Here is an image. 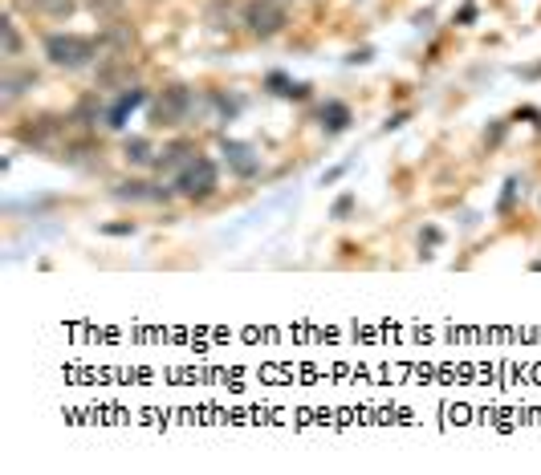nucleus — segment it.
<instances>
[{
    "label": "nucleus",
    "mask_w": 541,
    "mask_h": 475,
    "mask_svg": "<svg viewBox=\"0 0 541 475\" xmlns=\"http://www.w3.org/2000/svg\"><path fill=\"white\" fill-rule=\"evenodd\" d=\"M98 53H102V45H98L94 37H78V33L45 37V57H49L57 70H86Z\"/></svg>",
    "instance_id": "obj_1"
},
{
    "label": "nucleus",
    "mask_w": 541,
    "mask_h": 475,
    "mask_svg": "<svg viewBox=\"0 0 541 475\" xmlns=\"http://www.w3.org/2000/svg\"><path fill=\"white\" fill-rule=\"evenodd\" d=\"M192 115H195V89L187 86H167L151 106L155 126H184Z\"/></svg>",
    "instance_id": "obj_2"
},
{
    "label": "nucleus",
    "mask_w": 541,
    "mask_h": 475,
    "mask_svg": "<svg viewBox=\"0 0 541 475\" xmlns=\"http://www.w3.org/2000/svg\"><path fill=\"white\" fill-rule=\"evenodd\" d=\"M176 191L187 195V199H208L216 191V163L204 155H195L184 171L176 175Z\"/></svg>",
    "instance_id": "obj_3"
},
{
    "label": "nucleus",
    "mask_w": 541,
    "mask_h": 475,
    "mask_svg": "<svg viewBox=\"0 0 541 475\" xmlns=\"http://www.w3.org/2000/svg\"><path fill=\"white\" fill-rule=\"evenodd\" d=\"M240 21H245V29H249L253 37L269 41V37H277L285 29V9L277 0H249L245 13H240Z\"/></svg>",
    "instance_id": "obj_4"
},
{
    "label": "nucleus",
    "mask_w": 541,
    "mask_h": 475,
    "mask_svg": "<svg viewBox=\"0 0 541 475\" xmlns=\"http://www.w3.org/2000/svg\"><path fill=\"white\" fill-rule=\"evenodd\" d=\"M98 45H102V57H126V53H131V45H134V29L123 25V21H115V25L102 29Z\"/></svg>",
    "instance_id": "obj_5"
},
{
    "label": "nucleus",
    "mask_w": 541,
    "mask_h": 475,
    "mask_svg": "<svg viewBox=\"0 0 541 475\" xmlns=\"http://www.w3.org/2000/svg\"><path fill=\"white\" fill-rule=\"evenodd\" d=\"M192 158H195V147L179 139V142H171V147H163L159 155H155V171H163V175H179Z\"/></svg>",
    "instance_id": "obj_6"
},
{
    "label": "nucleus",
    "mask_w": 541,
    "mask_h": 475,
    "mask_svg": "<svg viewBox=\"0 0 541 475\" xmlns=\"http://www.w3.org/2000/svg\"><path fill=\"white\" fill-rule=\"evenodd\" d=\"M224 158H228V167L236 171L240 179H249V175H257V171H261V158L253 155V147H245V142L224 139Z\"/></svg>",
    "instance_id": "obj_7"
},
{
    "label": "nucleus",
    "mask_w": 541,
    "mask_h": 475,
    "mask_svg": "<svg viewBox=\"0 0 541 475\" xmlns=\"http://www.w3.org/2000/svg\"><path fill=\"white\" fill-rule=\"evenodd\" d=\"M115 199H126V203H167L171 191H167V187H159V183H118Z\"/></svg>",
    "instance_id": "obj_8"
},
{
    "label": "nucleus",
    "mask_w": 541,
    "mask_h": 475,
    "mask_svg": "<svg viewBox=\"0 0 541 475\" xmlns=\"http://www.w3.org/2000/svg\"><path fill=\"white\" fill-rule=\"evenodd\" d=\"M204 21L216 29V33H228V29L245 25V21H236V9H232L228 0H212V4L204 9Z\"/></svg>",
    "instance_id": "obj_9"
},
{
    "label": "nucleus",
    "mask_w": 541,
    "mask_h": 475,
    "mask_svg": "<svg viewBox=\"0 0 541 475\" xmlns=\"http://www.w3.org/2000/svg\"><path fill=\"white\" fill-rule=\"evenodd\" d=\"M139 102H142V89H131V86H126L123 94H118V102L107 110V126H110V131H118V126L126 123V115H131Z\"/></svg>",
    "instance_id": "obj_10"
},
{
    "label": "nucleus",
    "mask_w": 541,
    "mask_h": 475,
    "mask_svg": "<svg viewBox=\"0 0 541 475\" xmlns=\"http://www.w3.org/2000/svg\"><path fill=\"white\" fill-rule=\"evenodd\" d=\"M54 134H57V123H54V118H37L33 126H21L17 139H21V142H33V147H45V142L54 139Z\"/></svg>",
    "instance_id": "obj_11"
},
{
    "label": "nucleus",
    "mask_w": 541,
    "mask_h": 475,
    "mask_svg": "<svg viewBox=\"0 0 541 475\" xmlns=\"http://www.w3.org/2000/svg\"><path fill=\"white\" fill-rule=\"evenodd\" d=\"M322 126H326L330 134L347 131V126H350V106L347 102H326V106H322Z\"/></svg>",
    "instance_id": "obj_12"
},
{
    "label": "nucleus",
    "mask_w": 541,
    "mask_h": 475,
    "mask_svg": "<svg viewBox=\"0 0 541 475\" xmlns=\"http://www.w3.org/2000/svg\"><path fill=\"white\" fill-rule=\"evenodd\" d=\"M123 155H126V163H134V167H155V147H151V139H126Z\"/></svg>",
    "instance_id": "obj_13"
},
{
    "label": "nucleus",
    "mask_w": 541,
    "mask_h": 475,
    "mask_svg": "<svg viewBox=\"0 0 541 475\" xmlns=\"http://www.w3.org/2000/svg\"><path fill=\"white\" fill-rule=\"evenodd\" d=\"M269 89H273V94H281V98H297V102H302V98H310V86H305V81H289L285 73H269Z\"/></svg>",
    "instance_id": "obj_14"
},
{
    "label": "nucleus",
    "mask_w": 541,
    "mask_h": 475,
    "mask_svg": "<svg viewBox=\"0 0 541 475\" xmlns=\"http://www.w3.org/2000/svg\"><path fill=\"white\" fill-rule=\"evenodd\" d=\"M37 73L21 70V73H4V81H0V89H4V102H13L17 94H25V86H33Z\"/></svg>",
    "instance_id": "obj_15"
},
{
    "label": "nucleus",
    "mask_w": 541,
    "mask_h": 475,
    "mask_svg": "<svg viewBox=\"0 0 541 475\" xmlns=\"http://www.w3.org/2000/svg\"><path fill=\"white\" fill-rule=\"evenodd\" d=\"M33 9L41 13V17H70L73 0H33Z\"/></svg>",
    "instance_id": "obj_16"
},
{
    "label": "nucleus",
    "mask_w": 541,
    "mask_h": 475,
    "mask_svg": "<svg viewBox=\"0 0 541 475\" xmlns=\"http://www.w3.org/2000/svg\"><path fill=\"white\" fill-rule=\"evenodd\" d=\"M82 4H86V9L94 13V17L110 21V17H118V13H123V4H126V0H82Z\"/></svg>",
    "instance_id": "obj_17"
},
{
    "label": "nucleus",
    "mask_w": 541,
    "mask_h": 475,
    "mask_svg": "<svg viewBox=\"0 0 541 475\" xmlns=\"http://www.w3.org/2000/svg\"><path fill=\"white\" fill-rule=\"evenodd\" d=\"M0 33H4V57H17L21 37H17V29H13V21H0Z\"/></svg>",
    "instance_id": "obj_18"
},
{
    "label": "nucleus",
    "mask_w": 541,
    "mask_h": 475,
    "mask_svg": "<svg viewBox=\"0 0 541 475\" xmlns=\"http://www.w3.org/2000/svg\"><path fill=\"white\" fill-rule=\"evenodd\" d=\"M350 211H355V195H342V199L334 203V211H330V216H334V220H347Z\"/></svg>",
    "instance_id": "obj_19"
},
{
    "label": "nucleus",
    "mask_w": 541,
    "mask_h": 475,
    "mask_svg": "<svg viewBox=\"0 0 541 475\" xmlns=\"http://www.w3.org/2000/svg\"><path fill=\"white\" fill-rule=\"evenodd\" d=\"M102 232H107V236H131V232H134V224H107V228H102Z\"/></svg>",
    "instance_id": "obj_20"
},
{
    "label": "nucleus",
    "mask_w": 541,
    "mask_h": 475,
    "mask_svg": "<svg viewBox=\"0 0 541 475\" xmlns=\"http://www.w3.org/2000/svg\"><path fill=\"white\" fill-rule=\"evenodd\" d=\"M513 195H517V179H509V191H505V199H501V211L513 208Z\"/></svg>",
    "instance_id": "obj_21"
},
{
    "label": "nucleus",
    "mask_w": 541,
    "mask_h": 475,
    "mask_svg": "<svg viewBox=\"0 0 541 475\" xmlns=\"http://www.w3.org/2000/svg\"><path fill=\"white\" fill-rule=\"evenodd\" d=\"M424 244H427V248L440 244V228H427V232H424Z\"/></svg>",
    "instance_id": "obj_22"
},
{
    "label": "nucleus",
    "mask_w": 541,
    "mask_h": 475,
    "mask_svg": "<svg viewBox=\"0 0 541 475\" xmlns=\"http://www.w3.org/2000/svg\"><path fill=\"white\" fill-rule=\"evenodd\" d=\"M501 134H505V123H497V126H493V131L485 134V139H488V142H501Z\"/></svg>",
    "instance_id": "obj_23"
}]
</instances>
